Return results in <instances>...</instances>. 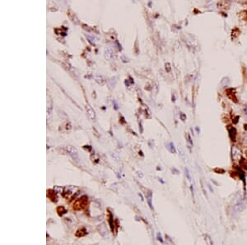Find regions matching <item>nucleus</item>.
<instances>
[{"instance_id": "f257e3e1", "label": "nucleus", "mask_w": 247, "mask_h": 245, "mask_svg": "<svg viewBox=\"0 0 247 245\" xmlns=\"http://www.w3.org/2000/svg\"><path fill=\"white\" fill-rule=\"evenodd\" d=\"M87 202H88L87 197H85V196H83V197H82L80 199H78V200L76 201L75 203L73 204V209L75 210H82V209H84L85 207L87 206Z\"/></svg>"}, {"instance_id": "ddd939ff", "label": "nucleus", "mask_w": 247, "mask_h": 245, "mask_svg": "<svg viewBox=\"0 0 247 245\" xmlns=\"http://www.w3.org/2000/svg\"><path fill=\"white\" fill-rule=\"evenodd\" d=\"M157 238H158V240H160L161 242H163V240L161 239V234H160V233H157Z\"/></svg>"}, {"instance_id": "39448f33", "label": "nucleus", "mask_w": 247, "mask_h": 245, "mask_svg": "<svg viewBox=\"0 0 247 245\" xmlns=\"http://www.w3.org/2000/svg\"><path fill=\"white\" fill-rule=\"evenodd\" d=\"M146 197H147V201H148V205H149L151 210H153L152 204V194L151 191H150L149 193H148V194H146Z\"/></svg>"}, {"instance_id": "1a4fd4ad", "label": "nucleus", "mask_w": 247, "mask_h": 245, "mask_svg": "<svg viewBox=\"0 0 247 245\" xmlns=\"http://www.w3.org/2000/svg\"><path fill=\"white\" fill-rule=\"evenodd\" d=\"M240 165L244 168V169L247 170V161L245 158H241L240 161Z\"/></svg>"}, {"instance_id": "423d86ee", "label": "nucleus", "mask_w": 247, "mask_h": 245, "mask_svg": "<svg viewBox=\"0 0 247 245\" xmlns=\"http://www.w3.org/2000/svg\"><path fill=\"white\" fill-rule=\"evenodd\" d=\"M96 81L97 83L101 84V85H103V84L105 83V80L104 79L102 78V76L99 75V74H97V75H96Z\"/></svg>"}, {"instance_id": "f03ea898", "label": "nucleus", "mask_w": 247, "mask_h": 245, "mask_svg": "<svg viewBox=\"0 0 247 245\" xmlns=\"http://www.w3.org/2000/svg\"><path fill=\"white\" fill-rule=\"evenodd\" d=\"M66 150H67L68 153L75 160L78 159V157H77V151L73 146H71V145L67 146V147H66Z\"/></svg>"}, {"instance_id": "9b49d317", "label": "nucleus", "mask_w": 247, "mask_h": 245, "mask_svg": "<svg viewBox=\"0 0 247 245\" xmlns=\"http://www.w3.org/2000/svg\"><path fill=\"white\" fill-rule=\"evenodd\" d=\"M106 53V59H110L111 56H112V54H111V51H107Z\"/></svg>"}, {"instance_id": "20e7f679", "label": "nucleus", "mask_w": 247, "mask_h": 245, "mask_svg": "<svg viewBox=\"0 0 247 245\" xmlns=\"http://www.w3.org/2000/svg\"><path fill=\"white\" fill-rule=\"evenodd\" d=\"M47 197L53 202H57V197H56L55 191H52V190H49L47 191Z\"/></svg>"}, {"instance_id": "7ed1b4c3", "label": "nucleus", "mask_w": 247, "mask_h": 245, "mask_svg": "<svg viewBox=\"0 0 247 245\" xmlns=\"http://www.w3.org/2000/svg\"><path fill=\"white\" fill-rule=\"evenodd\" d=\"M85 108H86V111H87V113L88 116H89L91 120L96 119V113H95L94 110L92 109V107H91L90 105H86V107Z\"/></svg>"}, {"instance_id": "9d476101", "label": "nucleus", "mask_w": 247, "mask_h": 245, "mask_svg": "<svg viewBox=\"0 0 247 245\" xmlns=\"http://www.w3.org/2000/svg\"><path fill=\"white\" fill-rule=\"evenodd\" d=\"M57 212H58V214H59V215H63L64 214H65L67 211H66V210L64 209V207L59 206V207H58V208H57Z\"/></svg>"}, {"instance_id": "2eb2a0df", "label": "nucleus", "mask_w": 247, "mask_h": 245, "mask_svg": "<svg viewBox=\"0 0 247 245\" xmlns=\"http://www.w3.org/2000/svg\"><path fill=\"white\" fill-rule=\"evenodd\" d=\"M245 112H246V114H247V108L245 109Z\"/></svg>"}, {"instance_id": "0eeeda50", "label": "nucleus", "mask_w": 247, "mask_h": 245, "mask_svg": "<svg viewBox=\"0 0 247 245\" xmlns=\"http://www.w3.org/2000/svg\"><path fill=\"white\" fill-rule=\"evenodd\" d=\"M113 215L110 212L109 213V217H108V220H109V224L110 225V228H111V230L112 231H114V223H113Z\"/></svg>"}, {"instance_id": "f8f14e48", "label": "nucleus", "mask_w": 247, "mask_h": 245, "mask_svg": "<svg viewBox=\"0 0 247 245\" xmlns=\"http://www.w3.org/2000/svg\"><path fill=\"white\" fill-rule=\"evenodd\" d=\"M215 171L216 172H222V173H224V170L223 169H220V168H216Z\"/></svg>"}, {"instance_id": "6e6552de", "label": "nucleus", "mask_w": 247, "mask_h": 245, "mask_svg": "<svg viewBox=\"0 0 247 245\" xmlns=\"http://www.w3.org/2000/svg\"><path fill=\"white\" fill-rule=\"evenodd\" d=\"M87 231L86 229H85L84 228H82L81 229H78L77 230V232L76 233V236L77 237H82V236H84V235L87 234V233H82V232H85Z\"/></svg>"}, {"instance_id": "4468645a", "label": "nucleus", "mask_w": 247, "mask_h": 245, "mask_svg": "<svg viewBox=\"0 0 247 245\" xmlns=\"http://www.w3.org/2000/svg\"><path fill=\"white\" fill-rule=\"evenodd\" d=\"M185 171H186V174H187V176H188V178L190 180V174H189V171H188V169H187V168H185Z\"/></svg>"}]
</instances>
